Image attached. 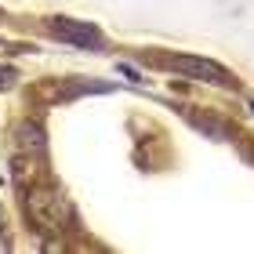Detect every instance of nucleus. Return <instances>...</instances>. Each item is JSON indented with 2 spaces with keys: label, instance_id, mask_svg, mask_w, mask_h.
<instances>
[{
  "label": "nucleus",
  "instance_id": "1",
  "mask_svg": "<svg viewBox=\"0 0 254 254\" xmlns=\"http://www.w3.org/2000/svg\"><path fill=\"white\" fill-rule=\"evenodd\" d=\"M26 211L40 233H62L73 225V203L59 186H33L26 192Z\"/></svg>",
  "mask_w": 254,
  "mask_h": 254
},
{
  "label": "nucleus",
  "instance_id": "2",
  "mask_svg": "<svg viewBox=\"0 0 254 254\" xmlns=\"http://www.w3.org/2000/svg\"><path fill=\"white\" fill-rule=\"evenodd\" d=\"M160 65L175 69V73H182V76L211 80V84H218V87H236V76L229 73L225 65H218V62H211V59H200V55H164Z\"/></svg>",
  "mask_w": 254,
  "mask_h": 254
},
{
  "label": "nucleus",
  "instance_id": "3",
  "mask_svg": "<svg viewBox=\"0 0 254 254\" xmlns=\"http://www.w3.org/2000/svg\"><path fill=\"white\" fill-rule=\"evenodd\" d=\"M51 37L55 40H65V44H76V48H102V33L87 22H76V18H51L48 22Z\"/></svg>",
  "mask_w": 254,
  "mask_h": 254
},
{
  "label": "nucleus",
  "instance_id": "4",
  "mask_svg": "<svg viewBox=\"0 0 254 254\" xmlns=\"http://www.w3.org/2000/svg\"><path fill=\"white\" fill-rule=\"evenodd\" d=\"M15 142H18L22 153L44 156V131H40V124H22L18 131H15Z\"/></svg>",
  "mask_w": 254,
  "mask_h": 254
},
{
  "label": "nucleus",
  "instance_id": "5",
  "mask_svg": "<svg viewBox=\"0 0 254 254\" xmlns=\"http://www.w3.org/2000/svg\"><path fill=\"white\" fill-rule=\"evenodd\" d=\"M15 80H18L15 69H11V65H0V91H7L11 84H15Z\"/></svg>",
  "mask_w": 254,
  "mask_h": 254
},
{
  "label": "nucleus",
  "instance_id": "6",
  "mask_svg": "<svg viewBox=\"0 0 254 254\" xmlns=\"http://www.w3.org/2000/svg\"><path fill=\"white\" fill-rule=\"evenodd\" d=\"M0 229H4V207H0Z\"/></svg>",
  "mask_w": 254,
  "mask_h": 254
},
{
  "label": "nucleus",
  "instance_id": "7",
  "mask_svg": "<svg viewBox=\"0 0 254 254\" xmlns=\"http://www.w3.org/2000/svg\"><path fill=\"white\" fill-rule=\"evenodd\" d=\"M251 113H254V102H251Z\"/></svg>",
  "mask_w": 254,
  "mask_h": 254
}]
</instances>
